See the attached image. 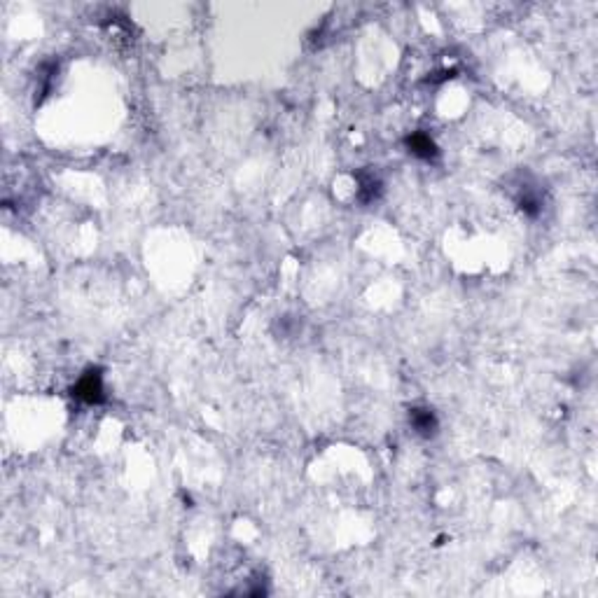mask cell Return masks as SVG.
I'll list each match as a JSON object with an SVG mask.
<instances>
[{"label":"cell","mask_w":598,"mask_h":598,"mask_svg":"<svg viewBox=\"0 0 598 598\" xmlns=\"http://www.w3.org/2000/svg\"><path fill=\"white\" fill-rule=\"evenodd\" d=\"M73 393L78 395L80 400L89 402V405H94V402H101L103 400V379H101V372L99 370H89L87 374H82L80 381L75 384Z\"/></svg>","instance_id":"1"},{"label":"cell","mask_w":598,"mask_h":598,"mask_svg":"<svg viewBox=\"0 0 598 598\" xmlns=\"http://www.w3.org/2000/svg\"><path fill=\"white\" fill-rule=\"evenodd\" d=\"M409 421H412L414 430L423 437H430L437 433V416L433 414V409H414L409 414Z\"/></svg>","instance_id":"2"},{"label":"cell","mask_w":598,"mask_h":598,"mask_svg":"<svg viewBox=\"0 0 598 598\" xmlns=\"http://www.w3.org/2000/svg\"><path fill=\"white\" fill-rule=\"evenodd\" d=\"M409 148H412V152L416 157H423V159H430V157H435L437 155V148H435V143L430 141V136H426V134H414L412 138H409Z\"/></svg>","instance_id":"3"}]
</instances>
